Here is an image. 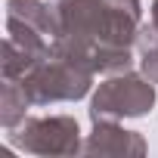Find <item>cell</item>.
Wrapping results in <instances>:
<instances>
[{
    "mask_svg": "<svg viewBox=\"0 0 158 158\" xmlns=\"http://www.w3.org/2000/svg\"><path fill=\"white\" fill-rule=\"evenodd\" d=\"M155 102L152 81H143L139 74H121L99 84L93 96V121H115V118H136L146 115Z\"/></svg>",
    "mask_w": 158,
    "mask_h": 158,
    "instance_id": "obj_1",
    "label": "cell"
},
{
    "mask_svg": "<svg viewBox=\"0 0 158 158\" xmlns=\"http://www.w3.org/2000/svg\"><path fill=\"white\" fill-rule=\"evenodd\" d=\"M10 139L19 149L40 152V155H59V152H77V121L68 115L53 118H22V127L10 133Z\"/></svg>",
    "mask_w": 158,
    "mask_h": 158,
    "instance_id": "obj_2",
    "label": "cell"
},
{
    "mask_svg": "<svg viewBox=\"0 0 158 158\" xmlns=\"http://www.w3.org/2000/svg\"><path fill=\"white\" fill-rule=\"evenodd\" d=\"M56 16H59V34L74 37V40H87L96 47L106 37L109 0H59Z\"/></svg>",
    "mask_w": 158,
    "mask_h": 158,
    "instance_id": "obj_3",
    "label": "cell"
},
{
    "mask_svg": "<svg viewBox=\"0 0 158 158\" xmlns=\"http://www.w3.org/2000/svg\"><path fill=\"white\" fill-rule=\"evenodd\" d=\"M6 16L19 19L31 28H37L44 37H56L59 34V16L56 6L44 3V0H10L6 3Z\"/></svg>",
    "mask_w": 158,
    "mask_h": 158,
    "instance_id": "obj_4",
    "label": "cell"
},
{
    "mask_svg": "<svg viewBox=\"0 0 158 158\" xmlns=\"http://www.w3.org/2000/svg\"><path fill=\"white\" fill-rule=\"evenodd\" d=\"M28 93L19 81H6L3 84V127L13 130L22 118H25V109H28Z\"/></svg>",
    "mask_w": 158,
    "mask_h": 158,
    "instance_id": "obj_5",
    "label": "cell"
},
{
    "mask_svg": "<svg viewBox=\"0 0 158 158\" xmlns=\"http://www.w3.org/2000/svg\"><path fill=\"white\" fill-rule=\"evenodd\" d=\"M152 25L158 28V0H155V3H152Z\"/></svg>",
    "mask_w": 158,
    "mask_h": 158,
    "instance_id": "obj_6",
    "label": "cell"
}]
</instances>
